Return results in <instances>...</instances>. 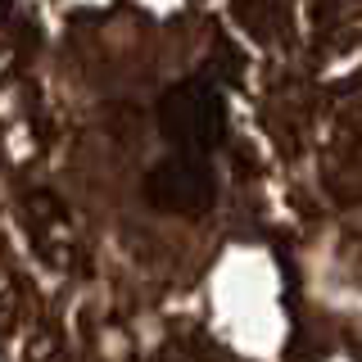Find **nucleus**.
I'll return each mask as SVG.
<instances>
[{
  "label": "nucleus",
  "mask_w": 362,
  "mask_h": 362,
  "mask_svg": "<svg viewBox=\"0 0 362 362\" xmlns=\"http://www.w3.org/2000/svg\"><path fill=\"white\" fill-rule=\"evenodd\" d=\"M362 0H0V362H362Z\"/></svg>",
  "instance_id": "f257e3e1"
}]
</instances>
